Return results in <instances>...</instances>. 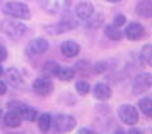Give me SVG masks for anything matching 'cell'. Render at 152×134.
Instances as JSON below:
<instances>
[{
    "instance_id": "6da1fadb",
    "label": "cell",
    "mask_w": 152,
    "mask_h": 134,
    "mask_svg": "<svg viewBox=\"0 0 152 134\" xmlns=\"http://www.w3.org/2000/svg\"><path fill=\"white\" fill-rule=\"evenodd\" d=\"M0 29L4 34L7 35L14 37V39H18V37H22L25 32H27V25L25 24L20 22V18H5L0 22Z\"/></svg>"
},
{
    "instance_id": "7a4b0ae2",
    "label": "cell",
    "mask_w": 152,
    "mask_h": 134,
    "mask_svg": "<svg viewBox=\"0 0 152 134\" xmlns=\"http://www.w3.org/2000/svg\"><path fill=\"white\" fill-rule=\"evenodd\" d=\"M4 12L14 18H30V9L22 2H7L4 5Z\"/></svg>"
},
{
    "instance_id": "3957f363",
    "label": "cell",
    "mask_w": 152,
    "mask_h": 134,
    "mask_svg": "<svg viewBox=\"0 0 152 134\" xmlns=\"http://www.w3.org/2000/svg\"><path fill=\"white\" fill-rule=\"evenodd\" d=\"M39 5H40L42 10H45L47 13L57 15V13H64L69 9L70 0H39Z\"/></svg>"
},
{
    "instance_id": "277c9868",
    "label": "cell",
    "mask_w": 152,
    "mask_h": 134,
    "mask_svg": "<svg viewBox=\"0 0 152 134\" xmlns=\"http://www.w3.org/2000/svg\"><path fill=\"white\" fill-rule=\"evenodd\" d=\"M9 107L12 111H17L22 117V121H37L39 117V112L34 109V107L27 106L25 102H18V101H10L9 102Z\"/></svg>"
},
{
    "instance_id": "5b68a950",
    "label": "cell",
    "mask_w": 152,
    "mask_h": 134,
    "mask_svg": "<svg viewBox=\"0 0 152 134\" xmlns=\"http://www.w3.org/2000/svg\"><path fill=\"white\" fill-rule=\"evenodd\" d=\"M52 124H54L55 131L60 134L64 133H70L74 127L77 126V121L74 116H69V114H58L55 119H52Z\"/></svg>"
},
{
    "instance_id": "8992f818",
    "label": "cell",
    "mask_w": 152,
    "mask_h": 134,
    "mask_svg": "<svg viewBox=\"0 0 152 134\" xmlns=\"http://www.w3.org/2000/svg\"><path fill=\"white\" fill-rule=\"evenodd\" d=\"M119 119H121L124 124L134 126V124H137V121H139V112L134 106H130V104H122V106L119 107Z\"/></svg>"
},
{
    "instance_id": "52a82bcc",
    "label": "cell",
    "mask_w": 152,
    "mask_h": 134,
    "mask_svg": "<svg viewBox=\"0 0 152 134\" xmlns=\"http://www.w3.org/2000/svg\"><path fill=\"white\" fill-rule=\"evenodd\" d=\"M152 87V74L149 72H142L137 74V77L132 82V92L134 94H142Z\"/></svg>"
},
{
    "instance_id": "ba28073f",
    "label": "cell",
    "mask_w": 152,
    "mask_h": 134,
    "mask_svg": "<svg viewBox=\"0 0 152 134\" xmlns=\"http://www.w3.org/2000/svg\"><path fill=\"white\" fill-rule=\"evenodd\" d=\"M47 49H49V40L39 37V39H34L28 42V45L25 47V52H27V55L32 57V55H40V54H44Z\"/></svg>"
},
{
    "instance_id": "9c48e42d",
    "label": "cell",
    "mask_w": 152,
    "mask_h": 134,
    "mask_svg": "<svg viewBox=\"0 0 152 134\" xmlns=\"http://www.w3.org/2000/svg\"><path fill=\"white\" fill-rule=\"evenodd\" d=\"M32 89L35 91L39 96H49V94L54 91V84L50 82L49 77H39V79L34 80Z\"/></svg>"
},
{
    "instance_id": "30bf717a",
    "label": "cell",
    "mask_w": 152,
    "mask_h": 134,
    "mask_svg": "<svg viewBox=\"0 0 152 134\" xmlns=\"http://www.w3.org/2000/svg\"><path fill=\"white\" fill-rule=\"evenodd\" d=\"M75 15L79 20H90L94 15V5L90 2H80L75 7Z\"/></svg>"
},
{
    "instance_id": "8fae6325",
    "label": "cell",
    "mask_w": 152,
    "mask_h": 134,
    "mask_svg": "<svg viewBox=\"0 0 152 134\" xmlns=\"http://www.w3.org/2000/svg\"><path fill=\"white\" fill-rule=\"evenodd\" d=\"M5 80H7V84L12 85V87H23V77L22 74L17 71V69H9V71L5 72Z\"/></svg>"
},
{
    "instance_id": "7c38bea8",
    "label": "cell",
    "mask_w": 152,
    "mask_h": 134,
    "mask_svg": "<svg viewBox=\"0 0 152 134\" xmlns=\"http://www.w3.org/2000/svg\"><path fill=\"white\" fill-rule=\"evenodd\" d=\"M125 37L129 40H139L144 37V27L137 22H132L125 27Z\"/></svg>"
},
{
    "instance_id": "4fadbf2b",
    "label": "cell",
    "mask_w": 152,
    "mask_h": 134,
    "mask_svg": "<svg viewBox=\"0 0 152 134\" xmlns=\"http://www.w3.org/2000/svg\"><path fill=\"white\" fill-rule=\"evenodd\" d=\"M92 92H94V97L97 99V101H107V99H110V96H112L110 87H109L107 84H104V82L95 84L94 89H92Z\"/></svg>"
},
{
    "instance_id": "5bb4252c",
    "label": "cell",
    "mask_w": 152,
    "mask_h": 134,
    "mask_svg": "<svg viewBox=\"0 0 152 134\" xmlns=\"http://www.w3.org/2000/svg\"><path fill=\"white\" fill-rule=\"evenodd\" d=\"M60 50L65 57H77L79 52H80V45L74 42V40H65L62 45H60Z\"/></svg>"
},
{
    "instance_id": "9a60e30c",
    "label": "cell",
    "mask_w": 152,
    "mask_h": 134,
    "mask_svg": "<svg viewBox=\"0 0 152 134\" xmlns=\"http://www.w3.org/2000/svg\"><path fill=\"white\" fill-rule=\"evenodd\" d=\"M4 124L7 127H18V126L22 124V117H20V114L17 111H12L10 109L9 112L4 114Z\"/></svg>"
},
{
    "instance_id": "2e32d148",
    "label": "cell",
    "mask_w": 152,
    "mask_h": 134,
    "mask_svg": "<svg viewBox=\"0 0 152 134\" xmlns=\"http://www.w3.org/2000/svg\"><path fill=\"white\" fill-rule=\"evenodd\" d=\"M135 12L140 15V17H152V0H140L137 5H135Z\"/></svg>"
},
{
    "instance_id": "e0dca14e",
    "label": "cell",
    "mask_w": 152,
    "mask_h": 134,
    "mask_svg": "<svg viewBox=\"0 0 152 134\" xmlns=\"http://www.w3.org/2000/svg\"><path fill=\"white\" fill-rule=\"evenodd\" d=\"M75 76V69H70V67H65V66H58L57 72H55V77L64 82H69V80L74 79Z\"/></svg>"
},
{
    "instance_id": "ac0fdd59",
    "label": "cell",
    "mask_w": 152,
    "mask_h": 134,
    "mask_svg": "<svg viewBox=\"0 0 152 134\" xmlns=\"http://www.w3.org/2000/svg\"><path fill=\"white\" fill-rule=\"evenodd\" d=\"M37 122H39V129H40L42 133H47V131L52 127V116H50V114H47V112L39 114Z\"/></svg>"
},
{
    "instance_id": "d6986e66",
    "label": "cell",
    "mask_w": 152,
    "mask_h": 134,
    "mask_svg": "<svg viewBox=\"0 0 152 134\" xmlns=\"http://www.w3.org/2000/svg\"><path fill=\"white\" fill-rule=\"evenodd\" d=\"M139 107H140V111L147 117H152V99H149V97L140 99L139 101Z\"/></svg>"
},
{
    "instance_id": "ffe728a7",
    "label": "cell",
    "mask_w": 152,
    "mask_h": 134,
    "mask_svg": "<svg viewBox=\"0 0 152 134\" xmlns=\"http://www.w3.org/2000/svg\"><path fill=\"white\" fill-rule=\"evenodd\" d=\"M140 57H142V60L147 66L152 67V44H145L142 47V50H140Z\"/></svg>"
},
{
    "instance_id": "44dd1931",
    "label": "cell",
    "mask_w": 152,
    "mask_h": 134,
    "mask_svg": "<svg viewBox=\"0 0 152 134\" xmlns=\"http://www.w3.org/2000/svg\"><path fill=\"white\" fill-rule=\"evenodd\" d=\"M105 35L110 40H121L122 39V32L119 30V27L115 25H107L105 27Z\"/></svg>"
},
{
    "instance_id": "7402d4cb",
    "label": "cell",
    "mask_w": 152,
    "mask_h": 134,
    "mask_svg": "<svg viewBox=\"0 0 152 134\" xmlns=\"http://www.w3.org/2000/svg\"><path fill=\"white\" fill-rule=\"evenodd\" d=\"M57 69H58V64L55 62V60H47L45 66H44V72L47 74V77H49V76H55Z\"/></svg>"
},
{
    "instance_id": "603a6c76",
    "label": "cell",
    "mask_w": 152,
    "mask_h": 134,
    "mask_svg": "<svg viewBox=\"0 0 152 134\" xmlns=\"http://www.w3.org/2000/svg\"><path fill=\"white\" fill-rule=\"evenodd\" d=\"M75 89H77V92H79V94L85 96V94H89V91H90V84L87 82V80L80 79V80H77V82H75Z\"/></svg>"
},
{
    "instance_id": "cb8c5ba5",
    "label": "cell",
    "mask_w": 152,
    "mask_h": 134,
    "mask_svg": "<svg viewBox=\"0 0 152 134\" xmlns=\"http://www.w3.org/2000/svg\"><path fill=\"white\" fill-rule=\"evenodd\" d=\"M125 24V17L122 15V13H119V15H115V18H114V24L112 25H115V27H122Z\"/></svg>"
},
{
    "instance_id": "d4e9b609",
    "label": "cell",
    "mask_w": 152,
    "mask_h": 134,
    "mask_svg": "<svg viewBox=\"0 0 152 134\" xmlns=\"http://www.w3.org/2000/svg\"><path fill=\"white\" fill-rule=\"evenodd\" d=\"M102 24H104V17H102V15H97L94 20H90V22H89V25L92 27V29H95L97 25H102Z\"/></svg>"
},
{
    "instance_id": "484cf974",
    "label": "cell",
    "mask_w": 152,
    "mask_h": 134,
    "mask_svg": "<svg viewBox=\"0 0 152 134\" xmlns=\"http://www.w3.org/2000/svg\"><path fill=\"white\" fill-rule=\"evenodd\" d=\"M107 66H109V62H97V64H95V67H94V71L95 72H105L109 69Z\"/></svg>"
},
{
    "instance_id": "4316f807",
    "label": "cell",
    "mask_w": 152,
    "mask_h": 134,
    "mask_svg": "<svg viewBox=\"0 0 152 134\" xmlns=\"http://www.w3.org/2000/svg\"><path fill=\"white\" fill-rule=\"evenodd\" d=\"M7 55H9L7 49H5L4 45H0V62H2V60H5V59H7Z\"/></svg>"
},
{
    "instance_id": "83f0119b",
    "label": "cell",
    "mask_w": 152,
    "mask_h": 134,
    "mask_svg": "<svg viewBox=\"0 0 152 134\" xmlns=\"http://www.w3.org/2000/svg\"><path fill=\"white\" fill-rule=\"evenodd\" d=\"M75 134H94V131H92V129H87V127H80V129L77 131Z\"/></svg>"
},
{
    "instance_id": "f1b7e54d",
    "label": "cell",
    "mask_w": 152,
    "mask_h": 134,
    "mask_svg": "<svg viewBox=\"0 0 152 134\" xmlns=\"http://www.w3.org/2000/svg\"><path fill=\"white\" fill-rule=\"evenodd\" d=\"M5 91H7V84H5L4 80H0V96L5 94Z\"/></svg>"
},
{
    "instance_id": "f546056e",
    "label": "cell",
    "mask_w": 152,
    "mask_h": 134,
    "mask_svg": "<svg viewBox=\"0 0 152 134\" xmlns=\"http://www.w3.org/2000/svg\"><path fill=\"white\" fill-rule=\"evenodd\" d=\"M127 134H142V133H140V131H139V129H135V127H132V129H130V131H129V133H127Z\"/></svg>"
},
{
    "instance_id": "4dcf8cb0",
    "label": "cell",
    "mask_w": 152,
    "mask_h": 134,
    "mask_svg": "<svg viewBox=\"0 0 152 134\" xmlns=\"http://www.w3.org/2000/svg\"><path fill=\"white\" fill-rule=\"evenodd\" d=\"M105 2H110V4H117V2H121V0H105Z\"/></svg>"
},
{
    "instance_id": "1f68e13d",
    "label": "cell",
    "mask_w": 152,
    "mask_h": 134,
    "mask_svg": "<svg viewBox=\"0 0 152 134\" xmlns=\"http://www.w3.org/2000/svg\"><path fill=\"white\" fill-rule=\"evenodd\" d=\"M0 134H7V131H5V129H2V127H0Z\"/></svg>"
},
{
    "instance_id": "d6a6232c",
    "label": "cell",
    "mask_w": 152,
    "mask_h": 134,
    "mask_svg": "<svg viewBox=\"0 0 152 134\" xmlns=\"http://www.w3.org/2000/svg\"><path fill=\"white\" fill-rule=\"evenodd\" d=\"M2 74H4V69H2V66H0V76H2Z\"/></svg>"
},
{
    "instance_id": "836d02e7",
    "label": "cell",
    "mask_w": 152,
    "mask_h": 134,
    "mask_svg": "<svg viewBox=\"0 0 152 134\" xmlns=\"http://www.w3.org/2000/svg\"><path fill=\"white\" fill-rule=\"evenodd\" d=\"M117 134H125V133H122V131H117Z\"/></svg>"
},
{
    "instance_id": "e575fe53",
    "label": "cell",
    "mask_w": 152,
    "mask_h": 134,
    "mask_svg": "<svg viewBox=\"0 0 152 134\" xmlns=\"http://www.w3.org/2000/svg\"><path fill=\"white\" fill-rule=\"evenodd\" d=\"M7 134H17V133H7Z\"/></svg>"
},
{
    "instance_id": "d590c367",
    "label": "cell",
    "mask_w": 152,
    "mask_h": 134,
    "mask_svg": "<svg viewBox=\"0 0 152 134\" xmlns=\"http://www.w3.org/2000/svg\"><path fill=\"white\" fill-rule=\"evenodd\" d=\"M0 117H2V111H0Z\"/></svg>"
}]
</instances>
